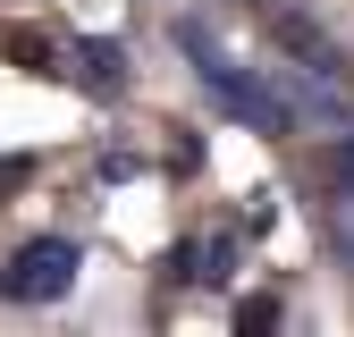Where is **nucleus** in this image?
<instances>
[{"label": "nucleus", "mask_w": 354, "mask_h": 337, "mask_svg": "<svg viewBox=\"0 0 354 337\" xmlns=\"http://www.w3.org/2000/svg\"><path fill=\"white\" fill-rule=\"evenodd\" d=\"M279 51H295V59H313V68H337V51H329V34H321L313 17H279Z\"/></svg>", "instance_id": "nucleus-3"}, {"label": "nucleus", "mask_w": 354, "mask_h": 337, "mask_svg": "<svg viewBox=\"0 0 354 337\" xmlns=\"http://www.w3.org/2000/svg\"><path fill=\"white\" fill-rule=\"evenodd\" d=\"M76 287V244L68 236H42L17 253V270H9V295H26V304H59V295Z\"/></svg>", "instance_id": "nucleus-2"}, {"label": "nucleus", "mask_w": 354, "mask_h": 337, "mask_svg": "<svg viewBox=\"0 0 354 337\" xmlns=\"http://www.w3.org/2000/svg\"><path fill=\"white\" fill-rule=\"evenodd\" d=\"M177 42H186V51L203 59V84L219 93V110H228V118H245V126H261V135H287V102H279L270 84H261V76H245L236 59H219L203 26H177Z\"/></svg>", "instance_id": "nucleus-1"}, {"label": "nucleus", "mask_w": 354, "mask_h": 337, "mask_svg": "<svg viewBox=\"0 0 354 337\" xmlns=\"http://www.w3.org/2000/svg\"><path fill=\"white\" fill-rule=\"evenodd\" d=\"M270 320H279V304H270V295H253V304L236 312V337H270Z\"/></svg>", "instance_id": "nucleus-4"}, {"label": "nucleus", "mask_w": 354, "mask_h": 337, "mask_svg": "<svg viewBox=\"0 0 354 337\" xmlns=\"http://www.w3.org/2000/svg\"><path fill=\"white\" fill-rule=\"evenodd\" d=\"M329 177L354 194V135H337V152H329Z\"/></svg>", "instance_id": "nucleus-5"}]
</instances>
